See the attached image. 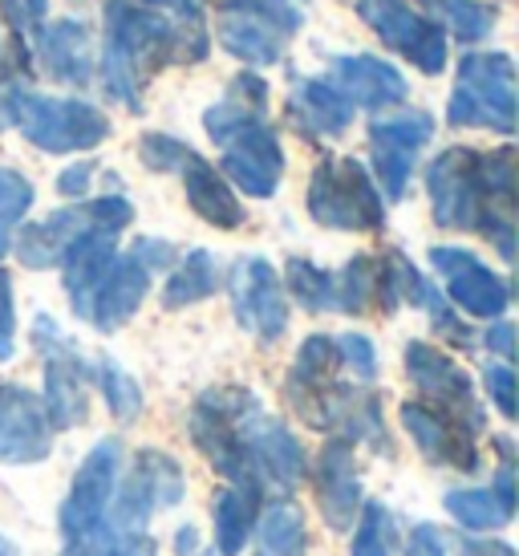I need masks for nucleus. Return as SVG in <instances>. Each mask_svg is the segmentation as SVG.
Here are the masks:
<instances>
[{
	"label": "nucleus",
	"instance_id": "nucleus-1",
	"mask_svg": "<svg viewBox=\"0 0 519 556\" xmlns=\"http://www.w3.org/2000/svg\"><path fill=\"white\" fill-rule=\"evenodd\" d=\"M212 33L207 21H170L142 9L135 0L102 4V41H98V81L110 102L130 114H142L151 81L167 65L207 62Z\"/></svg>",
	"mask_w": 519,
	"mask_h": 556
},
{
	"label": "nucleus",
	"instance_id": "nucleus-2",
	"mask_svg": "<svg viewBox=\"0 0 519 556\" xmlns=\"http://www.w3.org/2000/svg\"><path fill=\"white\" fill-rule=\"evenodd\" d=\"M203 130L219 147V175L236 195L273 200L284 184V147L268 123V81L244 70L228 81L219 102L203 110Z\"/></svg>",
	"mask_w": 519,
	"mask_h": 556
},
{
	"label": "nucleus",
	"instance_id": "nucleus-3",
	"mask_svg": "<svg viewBox=\"0 0 519 556\" xmlns=\"http://www.w3.org/2000/svg\"><path fill=\"white\" fill-rule=\"evenodd\" d=\"M427 200L430 216L446 232H479L488 236L507 264L516 261V219L495 207L483 184V151L474 147H446L427 163Z\"/></svg>",
	"mask_w": 519,
	"mask_h": 556
},
{
	"label": "nucleus",
	"instance_id": "nucleus-4",
	"mask_svg": "<svg viewBox=\"0 0 519 556\" xmlns=\"http://www.w3.org/2000/svg\"><path fill=\"white\" fill-rule=\"evenodd\" d=\"M446 123L463 130L516 135V62L504 49H471L455 70V90L446 98Z\"/></svg>",
	"mask_w": 519,
	"mask_h": 556
},
{
	"label": "nucleus",
	"instance_id": "nucleus-5",
	"mask_svg": "<svg viewBox=\"0 0 519 556\" xmlns=\"http://www.w3.org/2000/svg\"><path fill=\"white\" fill-rule=\"evenodd\" d=\"M13 126L21 130V139L46 155H81L114 135V123L102 106L86 98L37 93L29 86L13 90Z\"/></svg>",
	"mask_w": 519,
	"mask_h": 556
},
{
	"label": "nucleus",
	"instance_id": "nucleus-6",
	"mask_svg": "<svg viewBox=\"0 0 519 556\" xmlns=\"http://www.w3.org/2000/svg\"><path fill=\"white\" fill-rule=\"evenodd\" d=\"M305 207L317 228L329 232H382L385 200L366 163L325 155L308 175Z\"/></svg>",
	"mask_w": 519,
	"mask_h": 556
},
{
	"label": "nucleus",
	"instance_id": "nucleus-7",
	"mask_svg": "<svg viewBox=\"0 0 519 556\" xmlns=\"http://www.w3.org/2000/svg\"><path fill=\"white\" fill-rule=\"evenodd\" d=\"M33 350L46 362V387L41 406L53 434L74 431L90 418V390H93V357L81 354L74 338H65L62 325L49 313L33 317Z\"/></svg>",
	"mask_w": 519,
	"mask_h": 556
},
{
	"label": "nucleus",
	"instance_id": "nucleus-8",
	"mask_svg": "<svg viewBox=\"0 0 519 556\" xmlns=\"http://www.w3.org/2000/svg\"><path fill=\"white\" fill-rule=\"evenodd\" d=\"M135 219V203L126 195H98V200H81L69 203V207H58L49 212L46 219L37 224H21V232L13 240L16 261L33 268V273H46V268H58L62 256L93 228H110V232H126Z\"/></svg>",
	"mask_w": 519,
	"mask_h": 556
},
{
	"label": "nucleus",
	"instance_id": "nucleus-9",
	"mask_svg": "<svg viewBox=\"0 0 519 556\" xmlns=\"http://www.w3.org/2000/svg\"><path fill=\"white\" fill-rule=\"evenodd\" d=\"M308 476V455L289 422L273 418L264 406L252 410L240 427V483L260 495L289 500Z\"/></svg>",
	"mask_w": 519,
	"mask_h": 556
},
{
	"label": "nucleus",
	"instance_id": "nucleus-10",
	"mask_svg": "<svg viewBox=\"0 0 519 556\" xmlns=\"http://www.w3.org/2000/svg\"><path fill=\"white\" fill-rule=\"evenodd\" d=\"M187 495V476L179 459L159 447H142L130 455V467L118 471L114 500H110V528L123 532H147L159 511L179 508Z\"/></svg>",
	"mask_w": 519,
	"mask_h": 556
},
{
	"label": "nucleus",
	"instance_id": "nucleus-11",
	"mask_svg": "<svg viewBox=\"0 0 519 556\" xmlns=\"http://www.w3.org/2000/svg\"><path fill=\"white\" fill-rule=\"evenodd\" d=\"M434 139V118L427 110L397 106L385 114H374L366 126L369 142V175L382 191L385 203H402L414 184L418 170V155Z\"/></svg>",
	"mask_w": 519,
	"mask_h": 556
},
{
	"label": "nucleus",
	"instance_id": "nucleus-12",
	"mask_svg": "<svg viewBox=\"0 0 519 556\" xmlns=\"http://www.w3.org/2000/svg\"><path fill=\"white\" fill-rule=\"evenodd\" d=\"M406 378L414 382V390L422 394L418 402H427L434 410H443L446 418H455L458 427H467V431L479 439L483 427H488V406L479 402L474 394V382L471 374L458 366L455 357L439 350L434 341H406Z\"/></svg>",
	"mask_w": 519,
	"mask_h": 556
},
{
	"label": "nucleus",
	"instance_id": "nucleus-13",
	"mask_svg": "<svg viewBox=\"0 0 519 556\" xmlns=\"http://www.w3.org/2000/svg\"><path fill=\"white\" fill-rule=\"evenodd\" d=\"M260 406L264 402L248 387H212L191 402L187 434H191L199 455L228 483H240V427Z\"/></svg>",
	"mask_w": 519,
	"mask_h": 556
},
{
	"label": "nucleus",
	"instance_id": "nucleus-14",
	"mask_svg": "<svg viewBox=\"0 0 519 556\" xmlns=\"http://www.w3.org/2000/svg\"><path fill=\"white\" fill-rule=\"evenodd\" d=\"M126 455L123 443L110 434V439H98L81 467L74 471V483L65 492L62 508H58V528H62L65 548L69 544L90 541L93 532L106 528L110 516V500H114V483H118V471H123Z\"/></svg>",
	"mask_w": 519,
	"mask_h": 556
},
{
	"label": "nucleus",
	"instance_id": "nucleus-15",
	"mask_svg": "<svg viewBox=\"0 0 519 556\" xmlns=\"http://www.w3.org/2000/svg\"><path fill=\"white\" fill-rule=\"evenodd\" d=\"M224 289L240 329L252 333L260 345H276L289 333L292 305L268 256H236L231 268H224Z\"/></svg>",
	"mask_w": 519,
	"mask_h": 556
},
{
	"label": "nucleus",
	"instance_id": "nucleus-16",
	"mask_svg": "<svg viewBox=\"0 0 519 556\" xmlns=\"http://www.w3.org/2000/svg\"><path fill=\"white\" fill-rule=\"evenodd\" d=\"M357 21L366 25L390 53H402L414 70L427 78H439L451 62L446 33L414 9L410 0H357Z\"/></svg>",
	"mask_w": 519,
	"mask_h": 556
},
{
	"label": "nucleus",
	"instance_id": "nucleus-17",
	"mask_svg": "<svg viewBox=\"0 0 519 556\" xmlns=\"http://www.w3.org/2000/svg\"><path fill=\"white\" fill-rule=\"evenodd\" d=\"M430 268L443 277V296L458 313L479 317V321H499L511 309V285H507V277L495 273L483 256H474L471 248L434 244L430 248Z\"/></svg>",
	"mask_w": 519,
	"mask_h": 556
},
{
	"label": "nucleus",
	"instance_id": "nucleus-18",
	"mask_svg": "<svg viewBox=\"0 0 519 556\" xmlns=\"http://www.w3.org/2000/svg\"><path fill=\"white\" fill-rule=\"evenodd\" d=\"M33 53L49 81L69 90H90L98 81V33L81 16L46 21L33 33Z\"/></svg>",
	"mask_w": 519,
	"mask_h": 556
},
{
	"label": "nucleus",
	"instance_id": "nucleus-19",
	"mask_svg": "<svg viewBox=\"0 0 519 556\" xmlns=\"http://www.w3.org/2000/svg\"><path fill=\"white\" fill-rule=\"evenodd\" d=\"M53 455V427L41 394L16 382H0V464L37 467Z\"/></svg>",
	"mask_w": 519,
	"mask_h": 556
},
{
	"label": "nucleus",
	"instance_id": "nucleus-20",
	"mask_svg": "<svg viewBox=\"0 0 519 556\" xmlns=\"http://www.w3.org/2000/svg\"><path fill=\"white\" fill-rule=\"evenodd\" d=\"M397 418H402V431L410 434V443L422 451V459L430 467H458L467 476H474L483 467L479 439L467 427H458L455 418H446L443 410L410 399L397 406Z\"/></svg>",
	"mask_w": 519,
	"mask_h": 556
},
{
	"label": "nucleus",
	"instance_id": "nucleus-21",
	"mask_svg": "<svg viewBox=\"0 0 519 556\" xmlns=\"http://www.w3.org/2000/svg\"><path fill=\"white\" fill-rule=\"evenodd\" d=\"M151 280H154L151 268L126 248V252L114 256V264L106 268V277L93 285L90 301L81 305L77 317L86 325H93L98 333H118V329L142 309V301L151 296Z\"/></svg>",
	"mask_w": 519,
	"mask_h": 556
},
{
	"label": "nucleus",
	"instance_id": "nucleus-22",
	"mask_svg": "<svg viewBox=\"0 0 519 556\" xmlns=\"http://www.w3.org/2000/svg\"><path fill=\"white\" fill-rule=\"evenodd\" d=\"M329 78L350 98L353 110H369V114L397 110L410 98L406 74L378 53H333L329 58Z\"/></svg>",
	"mask_w": 519,
	"mask_h": 556
},
{
	"label": "nucleus",
	"instance_id": "nucleus-23",
	"mask_svg": "<svg viewBox=\"0 0 519 556\" xmlns=\"http://www.w3.org/2000/svg\"><path fill=\"white\" fill-rule=\"evenodd\" d=\"M357 110L337 90L329 74H292L289 78V123L308 142L341 139L353 126Z\"/></svg>",
	"mask_w": 519,
	"mask_h": 556
},
{
	"label": "nucleus",
	"instance_id": "nucleus-24",
	"mask_svg": "<svg viewBox=\"0 0 519 556\" xmlns=\"http://www.w3.org/2000/svg\"><path fill=\"white\" fill-rule=\"evenodd\" d=\"M313 488H317V508H321L325 525L333 528V532H350L362 504H366L353 443L337 439V434L325 439L317 467H313Z\"/></svg>",
	"mask_w": 519,
	"mask_h": 556
},
{
	"label": "nucleus",
	"instance_id": "nucleus-25",
	"mask_svg": "<svg viewBox=\"0 0 519 556\" xmlns=\"http://www.w3.org/2000/svg\"><path fill=\"white\" fill-rule=\"evenodd\" d=\"M337 345L329 333H308L301 341V350L292 357L289 378H284V399L296 410V418L321 431V415H325V399L329 390L337 387Z\"/></svg>",
	"mask_w": 519,
	"mask_h": 556
},
{
	"label": "nucleus",
	"instance_id": "nucleus-26",
	"mask_svg": "<svg viewBox=\"0 0 519 556\" xmlns=\"http://www.w3.org/2000/svg\"><path fill=\"white\" fill-rule=\"evenodd\" d=\"M179 179H183L191 212H195L203 224H212V228H219V232H236V228H244L248 207L240 203V195L231 191L228 179H224L207 159L199 155V151L187 155Z\"/></svg>",
	"mask_w": 519,
	"mask_h": 556
},
{
	"label": "nucleus",
	"instance_id": "nucleus-27",
	"mask_svg": "<svg viewBox=\"0 0 519 556\" xmlns=\"http://www.w3.org/2000/svg\"><path fill=\"white\" fill-rule=\"evenodd\" d=\"M390 261H394V280H397V301H406L414 309H422L430 317V329L434 333H443L446 341H455V345H471L474 333L471 325L463 321L455 313V305L439 293V285L430 277H422V268L410 261V256H402V252H390Z\"/></svg>",
	"mask_w": 519,
	"mask_h": 556
},
{
	"label": "nucleus",
	"instance_id": "nucleus-28",
	"mask_svg": "<svg viewBox=\"0 0 519 556\" xmlns=\"http://www.w3.org/2000/svg\"><path fill=\"white\" fill-rule=\"evenodd\" d=\"M289 41L280 29H273L268 21H260L252 13H236V9H219V46L228 49L236 62H244L248 70H268L280 65L289 53Z\"/></svg>",
	"mask_w": 519,
	"mask_h": 556
},
{
	"label": "nucleus",
	"instance_id": "nucleus-29",
	"mask_svg": "<svg viewBox=\"0 0 519 556\" xmlns=\"http://www.w3.org/2000/svg\"><path fill=\"white\" fill-rule=\"evenodd\" d=\"M118 236L123 232H110V228H93V232H86L81 240H77L69 252L62 256V289L65 296H69V309L81 313V305L90 301L93 285L106 277V268L114 264V256H118Z\"/></svg>",
	"mask_w": 519,
	"mask_h": 556
},
{
	"label": "nucleus",
	"instance_id": "nucleus-30",
	"mask_svg": "<svg viewBox=\"0 0 519 556\" xmlns=\"http://www.w3.org/2000/svg\"><path fill=\"white\" fill-rule=\"evenodd\" d=\"M224 289V261L207 252V248H191L179 261L170 264L167 280H163V309H187L199 305Z\"/></svg>",
	"mask_w": 519,
	"mask_h": 556
},
{
	"label": "nucleus",
	"instance_id": "nucleus-31",
	"mask_svg": "<svg viewBox=\"0 0 519 556\" xmlns=\"http://www.w3.org/2000/svg\"><path fill=\"white\" fill-rule=\"evenodd\" d=\"M260 504H264V495H260L256 488H248V483H228V488H219L215 508H212L215 553L219 556L244 553L248 541H252V528H256Z\"/></svg>",
	"mask_w": 519,
	"mask_h": 556
},
{
	"label": "nucleus",
	"instance_id": "nucleus-32",
	"mask_svg": "<svg viewBox=\"0 0 519 556\" xmlns=\"http://www.w3.org/2000/svg\"><path fill=\"white\" fill-rule=\"evenodd\" d=\"M410 4L446 33V41L455 37L463 46L488 41L499 25V4L495 0H410Z\"/></svg>",
	"mask_w": 519,
	"mask_h": 556
},
{
	"label": "nucleus",
	"instance_id": "nucleus-33",
	"mask_svg": "<svg viewBox=\"0 0 519 556\" xmlns=\"http://www.w3.org/2000/svg\"><path fill=\"white\" fill-rule=\"evenodd\" d=\"M308 553V525L296 500H273L260 508L252 528V556H305Z\"/></svg>",
	"mask_w": 519,
	"mask_h": 556
},
{
	"label": "nucleus",
	"instance_id": "nucleus-34",
	"mask_svg": "<svg viewBox=\"0 0 519 556\" xmlns=\"http://www.w3.org/2000/svg\"><path fill=\"white\" fill-rule=\"evenodd\" d=\"M443 508L451 511V520H455L467 536H495V532L511 525V516H516L491 488H458V492H446Z\"/></svg>",
	"mask_w": 519,
	"mask_h": 556
},
{
	"label": "nucleus",
	"instance_id": "nucleus-35",
	"mask_svg": "<svg viewBox=\"0 0 519 556\" xmlns=\"http://www.w3.org/2000/svg\"><path fill=\"white\" fill-rule=\"evenodd\" d=\"M333 280H337V313L362 317V313L378 309V289H382V256L357 252L353 261H345V268H341V273H333Z\"/></svg>",
	"mask_w": 519,
	"mask_h": 556
},
{
	"label": "nucleus",
	"instance_id": "nucleus-36",
	"mask_svg": "<svg viewBox=\"0 0 519 556\" xmlns=\"http://www.w3.org/2000/svg\"><path fill=\"white\" fill-rule=\"evenodd\" d=\"M284 296L296 301L305 313H337V280L329 268L313 264L308 256H289L284 264Z\"/></svg>",
	"mask_w": 519,
	"mask_h": 556
},
{
	"label": "nucleus",
	"instance_id": "nucleus-37",
	"mask_svg": "<svg viewBox=\"0 0 519 556\" xmlns=\"http://www.w3.org/2000/svg\"><path fill=\"white\" fill-rule=\"evenodd\" d=\"M93 387H98V394L106 402V410L118 418L123 427H130V422L142 418V406H147L142 387H138L135 374L123 370L114 357H93Z\"/></svg>",
	"mask_w": 519,
	"mask_h": 556
},
{
	"label": "nucleus",
	"instance_id": "nucleus-38",
	"mask_svg": "<svg viewBox=\"0 0 519 556\" xmlns=\"http://www.w3.org/2000/svg\"><path fill=\"white\" fill-rule=\"evenodd\" d=\"M33 203H37V187L29 175H21L16 167H0V261L13 252V240Z\"/></svg>",
	"mask_w": 519,
	"mask_h": 556
},
{
	"label": "nucleus",
	"instance_id": "nucleus-39",
	"mask_svg": "<svg viewBox=\"0 0 519 556\" xmlns=\"http://www.w3.org/2000/svg\"><path fill=\"white\" fill-rule=\"evenodd\" d=\"M350 556H394L397 548V520L382 500H366L353 520Z\"/></svg>",
	"mask_w": 519,
	"mask_h": 556
},
{
	"label": "nucleus",
	"instance_id": "nucleus-40",
	"mask_svg": "<svg viewBox=\"0 0 519 556\" xmlns=\"http://www.w3.org/2000/svg\"><path fill=\"white\" fill-rule=\"evenodd\" d=\"M62 556H159V541L151 532H123V528H102L90 541L69 544Z\"/></svg>",
	"mask_w": 519,
	"mask_h": 556
},
{
	"label": "nucleus",
	"instance_id": "nucleus-41",
	"mask_svg": "<svg viewBox=\"0 0 519 556\" xmlns=\"http://www.w3.org/2000/svg\"><path fill=\"white\" fill-rule=\"evenodd\" d=\"M219 9H236V13H252L260 21H268L273 29L284 37H296L305 29V0H219Z\"/></svg>",
	"mask_w": 519,
	"mask_h": 556
},
{
	"label": "nucleus",
	"instance_id": "nucleus-42",
	"mask_svg": "<svg viewBox=\"0 0 519 556\" xmlns=\"http://www.w3.org/2000/svg\"><path fill=\"white\" fill-rule=\"evenodd\" d=\"M333 345H337V366L350 374V382L369 387L378 378V350H374V341L366 333H337Z\"/></svg>",
	"mask_w": 519,
	"mask_h": 556
},
{
	"label": "nucleus",
	"instance_id": "nucleus-43",
	"mask_svg": "<svg viewBox=\"0 0 519 556\" xmlns=\"http://www.w3.org/2000/svg\"><path fill=\"white\" fill-rule=\"evenodd\" d=\"M187 155H191V147L183 139H175V135H163V130H147L138 139V159L154 175H179Z\"/></svg>",
	"mask_w": 519,
	"mask_h": 556
},
{
	"label": "nucleus",
	"instance_id": "nucleus-44",
	"mask_svg": "<svg viewBox=\"0 0 519 556\" xmlns=\"http://www.w3.org/2000/svg\"><path fill=\"white\" fill-rule=\"evenodd\" d=\"M0 13L9 21L13 37H33L49 21V0H0Z\"/></svg>",
	"mask_w": 519,
	"mask_h": 556
},
{
	"label": "nucleus",
	"instance_id": "nucleus-45",
	"mask_svg": "<svg viewBox=\"0 0 519 556\" xmlns=\"http://www.w3.org/2000/svg\"><path fill=\"white\" fill-rule=\"evenodd\" d=\"M483 387H488V399L495 402V410L511 422L516 418V370L507 362H495L483 370Z\"/></svg>",
	"mask_w": 519,
	"mask_h": 556
},
{
	"label": "nucleus",
	"instance_id": "nucleus-46",
	"mask_svg": "<svg viewBox=\"0 0 519 556\" xmlns=\"http://www.w3.org/2000/svg\"><path fill=\"white\" fill-rule=\"evenodd\" d=\"M16 357V296H13V277L0 264V362Z\"/></svg>",
	"mask_w": 519,
	"mask_h": 556
},
{
	"label": "nucleus",
	"instance_id": "nucleus-47",
	"mask_svg": "<svg viewBox=\"0 0 519 556\" xmlns=\"http://www.w3.org/2000/svg\"><path fill=\"white\" fill-rule=\"evenodd\" d=\"M130 252H135L151 273H170V264L179 261V248L170 244V240H163V236H138L135 244H130Z\"/></svg>",
	"mask_w": 519,
	"mask_h": 556
},
{
	"label": "nucleus",
	"instance_id": "nucleus-48",
	"mask_svg": "<svg viewBox=\"0 0 519 556\" xmlns=\"http://www.w3.org/2000/svg\"><path fill=\"white\" fill-rule=\"evenodd\" d=\"M93 175H98V167H93L90 159L69 163V167L58 175V195H65V200H86V195H90Z\"/></svg>",
	"mask_w": 519,
	"mask_h": 556
},
{
	"label": "nucleus",
	"instance_id": "nucleus-49",
	"mask_svg": "<svg viewBox=\"0 0 519 556\" xmlns=\"http://www.w3.org/2000/svg\"><path fill=\"white\" fill-rule=\"evenodd\" d=\"M402 556H451V553H446V541H443V532H439V528L418 525L410 536H406Z\"/></svg>",
	"mask_w": 519,
	"mask_h": 556
},
{
	"label": "nucleus",
	"instance_id": "nucleus-50",
	"mask_svg": "<svg viewBox=\"0 0 519 556\" xmlns=\"http://www.w3.org/2000/svg\"><path fill=\"white\" fill-rule=\"evenodd\" d=\"M142 9L170 16V21H207V4L203 0H135Z\"/></svg>",
	"mask_w": 519,
	"mask_h": 556
},
{
	"label": "nucleus",
	"instance_id": "nucleus-51",
	"mask_svg": "<svg viewBox=\"0 0 519 556\" xmlns=\"http://www.w3.org/2000/svg\"><path fill=\"white\" fill-rule=\"evenodd\" d=\"M483 345H488L491 354H499V362L511 366V354H516V325L499 317V321L488 325V333H483Z\"/></svg>",
	"mask_w": 519,
	"mask_h": 556
},
{
	"label": "nucleus",
	"instance_id": "nucleus-52",
	"mask_svg": "<svg viewBox=\"0 0 519 556\" xmlns=\"http://www.w3.org/2000/svg\"><path fill=\"white\" fill-rule=\"evenodd\" d=\"M21 81H0V135L13 130V90Z\"/></svg>",
	"mask_w": 519,
	"mask_h": 556
},
{
	"label": "nucleus",
	"instance_id": "nucleus-53",
	"mask_svg": "<svg viewBox=\"0 0 519 556\" xmlns=\"http://www.w3.org/2000/svg\"><path fill=\"white\" fill-rule=\"evenodd\" d=\"M175 553H179V556H195L199 553V532H195V525H183L179 532H175Z\"/></svg>",
	"mask_w": 519,
	"mask_h": 556
},
{
	"label": "nucleus",
	"instance_id": "nucleus-54",
	"mask_svg": "<svg viewBox=\"0 0 519 556\" xmlns=\"http://www.w3.org/2000/svg\"><path fill=\"white\" fill-rule=\"evenodd\" d=\"M0 556H21V548H16L9 536H0Z\"/></svg>",
	"mask_w": 519,
	"mask_h": 556
}]
</instances>
